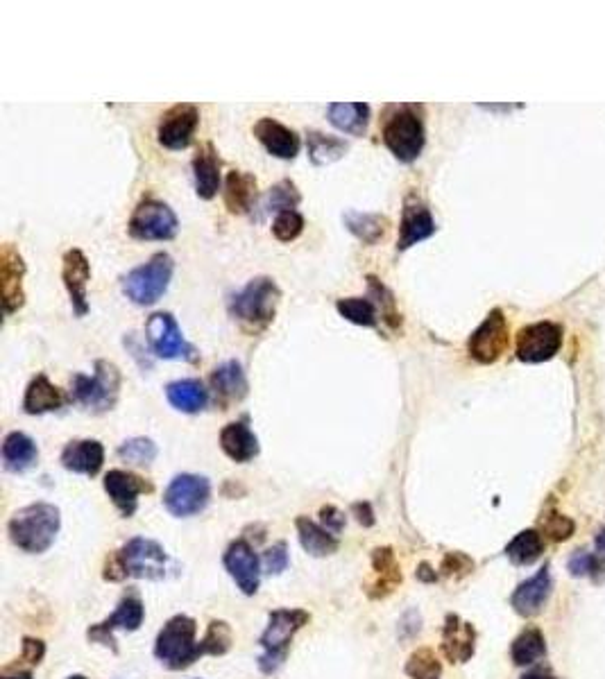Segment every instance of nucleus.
<instances>
[{
  "instance_id": "nucleus-8",
  "label": "nucleus",
  "mask_w": 605,
  "mask_h": 679,
  "mask_svg": "<svg viewBox=\"0 0 605 679\" xmlns=\"http://www.w3.org/2000/svg\"><path fill=\"white\" fill-rule=\"evenodd\" d=\"M180 229L175 211L166 202L146 197L136 204L127 231L134 240H173Z\"/></svg>"
},
{
  "instance_id": "nucleus-25",
  "label": "nucleus",
  "mask_w": 605,
  "mask_h": 679,
  "mask_svg": "<svg viewBox=\"0 0 605 679\" xmlns=\"http://www.w3.org/2000/svg\"><path fill=\"white\" fill-rule=\"evenodd\" d=\"M549 593H551V573H549V566H542V569L535 573L531 580L519 584L513 593V598H510V603H513L515 612L519 616L531 618L542 612Z\"/></svg>"
},
{
  "instance_id": "nucleus-26",
  "label": "nucleus",
  "mask_w": 605,
  "mask_h": 679,
  "mask_svg": "<svg viewBox=\"0 0 605 679\" xmlns=\"http://www.w3.org/2000/svg\"><path fill=\"white\" fill-rule=\"evenodd\" d=\"M220 449L238 464L254 460L261 451L259 437L247 426V417L241 421H232L220 431Z\"/></svg>"
},
{
  "instance_id": "nucleus-21",
  "label": "nucleus",
  "mask_w": 605,
  "mask_h": 679,
  "mask_svg": "<svg viewBox=\"0 0 605 679\" xmlns=\"http://www.w3.org/2000/svg\"><path fill=\"white\" fill-rule=\"evenodd\" d=\"M402 566H399L395 550L390 546L372 550V578L365 584L370 600H383L402 584Z\"/></svg>"
},
{
  "instance_id": "nucleus-15",
  "label": "nucleus",
  "mask_w": 605,
  "mask_h": 679,
  "mask_svg": "<svg viewBox=\"0 0 605 679\" xmlns=\"http://www.w3.org/2000/svg\"><path fill=\"white\" fill-rule=\"evenodd\" d=\"M200 125V109L195 105H175L170 107L159 120L157 139L166 150H186L195 139Z\"/></svg>"
},
{
  "instance_id": "nucleus-3",
  "label": "nucleus",
  "mask_w": 605,
  "mask_h": 679,
  "mask_svg": "<svg viewBox=\"0 0 605 679\" xmlns=\"http://www.w3.org/2000/svg\"><path fill=\"white\" fill-rule=\"evenodd\" d=\"M311 614L304 609H275L268 616V627L263 630L259 646L263 648V655L259 657L261 673L272 675L284 666L288 648L295 639V634L309 625Z\"/></svg>"
},
{
  "instance_id": "nucleus-49",
  "label": "nucleus",
  "mask_w": 605,
  "mask_h": 679,
  "mask_svg": "<svg viewBox=\"0 0 605 679\" xmlns=\"http://www.w3.org/2000/svg\"><path fill=\"white\" fill-rule=\"evenodd\" d=\"M46 657V643L41 639H32V636H25L23 639V652H21V664L28 666H39Z\"/></svg>"
},
{
  "instance_id": "nucleus-13",
  "label": "nucleus",
  "mask_w": 605,
  "mask_h": 679,
  "mask_svg": "<svg viewBox=\"0 0 605 679\" xmlns=\"http://www.w3.org/2000/svg\"><path fill=\"white\" fill-rule=\"evenodd\" d=\"M143 618H146V607H143L141 598L136 596V593H127V596H123L121 603H118L116 612L109 618H105L102 623L91 625L87 630V636H89V641L102 643V646L112 648L114 655H118L114 632L116 630L136 632L141 627Z\"/></svg>"
},
{
  "instance_id": "nucleus-20",
  "label": "nucleus",
  "mask_w": 605,
  "mask_h": 679,
  "mask_svg": "<svg viewBox=\"0 0 605 679\" xmlns=\"http://www.w3.org/2000/svg\"><path fill=\"white\" fill-rule=\"evenodd\" d=\"M433 234H436V220H433L429 206L417 200V197L413 195L406 197L402 222H399V238H397L399 252H406V249L422 243V240L431 238Z\"/></svg>"
},
{
  "instance_id": "nucleus-11",
  "label": "nucleus",
  "mask_w": 605,
  "mask_h": 679,
  "mask_svg": "<svg viewBox=\"0 0 605 679\" xmlns=\"http://www.w3.org/2000/svg\"><path fill=\"white\" fill-rule=\"evenodd\" d=\"M211 483L198 474H180L170 480L164 492V505L173 517H193L209 505Z\"/></svg>"
},
{
  "instance_id": "nucleus-10",
  "label": "nucleus",
  "mask_w": 605,
  "mask_h": 679,
  "mask_svg": "<svg viewBox=\"0 0 605 679\" xmlns=\"http://www.w3.org/2000/svg\"><path fill=\"white\" fill-rule=\"evenodd\" d=\"M125 573L139 580H164L168 555L161 544L146 537H134L118 550Z\"/></svg>"
},
{
  "instance_id": "nucleus-47",
  "label": "nucleus",
  "mask_w": 605,
  "mask_h": 679,
  "mask_svg": "<svg viewBox=\"0 0 605 679\" xmlns=\"http://www.w3.org/2000/svg\"><path fill=\"white\" fill-rule=\"evenodd\" d=\"M569 569L576 575V578H592V575L605 571V566L601 564V560L592 553H576L572 560H569Z\"/></svg>"
},
{
  "instance_id": "nucleus-33",
  "label": "nucleus",
  "mask_w": 605,
  "mask_h": 679,
  "mask_svg": "<svg viewBox=\"0 0 605 679\" xmlns=\"http://www.w3.org/2000/svg\"><path fill=\"white\" fill-rule=\"evenodd\" d=\"M39 460V449L32 437L14 431L5 437L3 442V464L10 474H23L32 469Z\"/></svg>"
},
{
  "instance_id": "nucleus-54",
  "label": "nucleus",
  "mask_w": 605,
  "mask_h": 679,
  "mask_svg": "<svg viewBox=\"0 0 605 679\" xmlns=\"http://www.w3.org/2000/svg\"><path fill=\"white\" fill-rule=\"evenodd\" d=\"M0 679H32V670L21 668V664L19 666H5L3 673H0Z\"/></svg>"
},
{
  "instance_id": "nucleus-45",
  "label": "nucleus",
  "mask_w": 605,
  "mask_h": 679,
  "mask_svg": "<svg viewBox=\"0 0 605 679\" xmlns=\"http://www.w3.org/2000/svg\"><path fill=\"white\" fill-rule=\"evenodd\" d=\"M370 281V292L374 297H377V308L381 311V317L386 320L393 329H397L399 324H402V315L397 313V302H395V297H393V292H390L386 286L379 279H374V277H368Z\"/></svg>"
},
{
  "instance_id": "nucleus-35",
  "label": "nucleus",
  "mask_w": 605,
  "mask_h": 679,
  "mask_svg": "<svg viewBox=\"0 0 605 679\" xmlns=\"http://www.w3.org/2000/svg\"><path fill=\"white\" fill-rule=\"evenodd\" d=\"M306 148H309V159L313 166H329L338 159H343L349 145L340 136L322 134V132H306Z\"/></svg>"
},
{
  "instance_id": "nucleus-57",
  "label": "nucleus",
  "mask_w": 605,
  "mask_h": 679,
  "mask_svg": "<svg viewBox=\"0 0 605 679\" xmlns=\"http://www.w3.org/2000/svg\"><path fill=\"white\" fill-rule=\"evenodd\" d=\"M596 546H599V550H601V553H605V530L601 532V535H599V537H596Z\"/></svg>"
},
{
  "instance_id": "nucleus-31",
  "label": "nucleus",
  "mask_w": 605,
  "mask_h": 679,
  "mask_svg": "<svg viewBox=\"0 0 605 679\" xmlns=\"http://www.w3.org/2000/svg\"><path fill=\"white\" fill-rule=\"evenodd\" d=\"M166 399L170 406L186 415H195L207 408L209 403V390L204 388V383L198 378H182V381H173L166 385Z\"/></svg>"
},
{
  "instance_id": "nucleus-55",
  "label": "nucleus",
  "mask_w": 605,
  "mask_h": 679,
  "mask_svg": "<svg viewBox=\"0 0 605 679\" xmlns=\"http://www.w3.org/2000/svg\"><path fill=\"white\" fill-rule=\"evenodd\" d=\"M417 578H420L422 582H436L438 580V575L436 573H431V566L429 564H420V571H417Z\"/></svg>"
},
{
  "instance_id": "nucleus-39",
  "label": "nucleus",
  "mask_w": 605,
  "mask_h": 679,
  "mask_svg": "<svg viewBox=\"0 0 605 679\" xmlns=\"http://www.w3.org/2000/svg\"><path fill=\"white\" fill-rule=\"evenodd\" d=\"M302 202V195L297 191V186L291 179H284L270 188V191L263 195V200L259 204V209L263 211V216H270V213H284V211H295L297 204Z\"/></svg>"
},
{
  "instance_id": "nucleus-9",
  "label": "nucleus",
  "mask_w": 605,
  "mask_h": 679,
  "mask_svg": "<svg viewBox=\"0 0 605 679\" xmlns=\"http://www.w3.org/2000/svg\"><path fill=\"white\" fill-rule=\"evenodd\" d=\"M146 338L150 349L159 358L186 360V363H195L198 360V351H195L191 342H186L180 324H177L170 313H155L148 317Z\"/></svg>"
},
{
  "instance_id": "nucleus-51",
  "label": "nucleus",
  "mask_w": 605,
  "mask_h": 679,
  "mask_svg": "<svg viewBox=\"0 0 605 679\" xmlns=\"http://www.w3.org/2000/svg\"><path fill=\"white\" fill-rule=\"evenodd\" d=\"M320 521H322V528H327L329 532L338 535V532L345 528L347 517L338 510L336 505H325V507H320Z\"/></svg>"
},
{
  "instance_id": "nucleus-6",
  "label": "nucleus",
  "mask_w": 605,
  "mask_h": 679,
  "mask_svg": "<svg viewBox=\"0 0 605 679\" xmlns=\"http://www.w3.org/2000/svg\"><path fill=\"white\" fill-rule=\"evenodd\" d=\"M121 369L109 360H96L93 376L75 374L71 378V397L91 412H107L116 406L118 392H121Z\"/></svg>"
},
{
  "instance_id": "nucleus-12",
  "label": "nucleus",
  "mask_w": 605,
  "mask_h": 679,
  "mask_svg": "<svg viewBox=\"0 0 605 679\" xmlns=\"http://www.w3.org/2000/svg\"><path fill=\"white\" fill-rule=\"evenodd\" d=\"M510 335H508V322L504 313L499 308L488 313V317L481 322L479 329L470 335V342H467V351L470 356L481 365H492L497 363L501 354L508 349Z\"/></svg>"
},
{
  "instance_id": "nucleus-40",
  "label": "nucleus",
  "mask_w": 605,
  "mask_h": 679,
  "mask_svg": "<svg viewBox=\"0 0 605 679\" xmlns=\"http://www.w3.org/2000/svg\"><path fill=\"white\" fill-rule=\"evenodd\" d=\"M336 311L340 317H345L347 322L368 326V329H377L379 326V308L368 297H347L338 299Z\"/></svg>"
},
{
  "instance_id": "nucleus-22",
  "label": "nucleus",
  "mask_w": 605,
  "mask_h": 679,
  "mask_svg": "<svg viewBox=\"0 0 605 679\" xmlns=\"http://www.w3.org/2000/svg\"><path fill=\"white\" fill-rule=\"evenodd\" d=\"M252 132L254 136H257L263 148L272 154V157L288 161L300 154V148H302L300 136H297L291 127L281 125L275 118H268V116L259 118L257 123H254Z\"/></svg>"
},
{
  "instance_id": "nucleus-46",
  "label": "nucleus",
  "mask_w": 605,
  "mask_h": 679,
  "mask_svg": "<svg viewBox=\"0 0 605 679\" xmlns=\"http://www.w3.org/2000/svg\"><path fill=\"white\" fill-rule=\"evenodd\" d=\"M288 564H291V555H288L286 541H277L275 546H270L263 553V569L268 575H281L288 569Z\"/></svg>"
},
{
  "instance_id": "nucleus-16",
  "label": "nucleus",
  "mask_w": 605,
  "mask_h": 679,
  "mask_svg": "<svg viewBox=\"0 0 605 679\" xmlns=\"http://www.w3.org/2000/svg\"><path fill=\"white\" fill-rule=\"evenodd\" d=\"M223 564L245 596H254L261 584V562L245 539H236L225 550Z\"/></svg>"
},
{
  "instance_id": "nucleus-50",
  "label": "nucleus",
  "mask_w": 605,
  "mask_h": 679,
  "mask_svg": "<svg viewBox=\"0 0 605 679\" xmlns=\"http://www.w3.org/2000/svg\"><path fill=\"white\" fill-rule=\"evenodd\" d=\"M474 569V562L463 553H449L442 562L440 571L445 575H467Z\"/></svg>"
},
{
  "instance_id": "nucleus-34",
  "label": "nucleus",
  "mask_w": 605,
  "mask_h": 679,
  "mask_svg": "<svg viewBox=\"0 0 605 679\" xmlns=\"http://www.w3.org/2000/svg\"><path fill=\"white\" fill-rule=\"evenodd\" d=\"M295 528H297V535H300L302 548L313 557L334 555L340 546V541L334 532H329L327 528H322L320 523H315L311 519L297 517Z\"/></svg>"
},
{
  "instance_id": "nucleus-44",
  "label": "nucleus",
  "mask_w": 605,
  "mask_h": 679,
  "mask_svg": "<svg viewBox=\"0 0 605 679\" xmlns=\"http://www.w3.org/2000/svg\"><path fill=\"white\" fill-rule=\"evenodd\" d=\"M304 225L306 222L300 211H284L272 222V234H275L279 243H293L295 238L302 236Z\"/></svg>"
},
{
  "instance_id": "nucleus-53",
  "label": "nucleus",
  "mask_w": 605,
  "mask_h": 679,
  "mask_svg": "<svg viewBox=\"0 0 605 679\" xmlns=\"http://www.w3.org/2000/svg\"><path fill=\"white\" fill-rule=\"evenodd\" d=\"M352 512L356 514V521L361 523L365 528H372L374 526V512H372V505L370 503H354L352 505Z\"/></svg>"
},
{
  "instance_id": "nucleus-14",
  "label": "nucleus",
  "mask_w": 605,
  "mask_h": 679,
  "mask_svg": "<svg viewBox=\"0 0 605 679\" xmlns=\"http://www.w3.org/2000/svg\"><path fill=\"white\" fill-rule=\"evenodd\" d=\"M562 347V329L553 322H538L524 326L517 333V358L522 363L538 365L544 360H551Z\"/></svg>"
},
{
  "instance_id": "nucleus-52",
  "label": "nucleus",
  "mask_w": 605,
  "mask_h": 679,
  "mask_svg": "<svg viewBox=\"0 0 605 679\" xmlns=\"http://www.w3.org/2000/svg\"><path fill=\"white\" fill-rule=\"evenodd\" d=\"M102 578H105L107 582H121V580L127 578L125 566L121 562V555H118V550H116V553H109L107 562H105V573H102Z\"/></svg>"
},
{
  "instance_id": "nucleus-1",
  "label": "nucleus",
  "mask_w": 605,
  "mask_h": 679,
  "mask_svg": "<svg viewBox=\"0 0 605 679\" xmlns=\"http://www.w3.org/2000/svg\"><path fill=\"white\" fill-rule=\"evenodd\" d=\"M59 526H62L59 507L50 503H34L16 512L7 530H10V539L16 548L39 555L55 544Z\"/></svg>"
},
{
  "instance_id": "nucleus-24",
  "label": "nucleus",
  "mask_w": 605,
  "mask_h": 679,
  "mask_svg": "<svg viewBox=\"0 0 605 679\" xmlns=\"http://www.w3.org/2000/svg\"><path fill=\"white\" fill-rule=\"evenodd\" d=\"M105 464V446L98 440L68 442L62 451V467L82 476H98Z\"/></svg>"
},
{
  "instance_id": "nucleus-56",
  "label": "nucleus",
  "mask_w": 605,
  "mask_h": 679,
  "mask_svg": "<svg viewBox=\"0 0 605 679\" xmlns=\"http://www.w3.org/2000/svg\"><path fill=\"white\" fill-rule=\"evenodd\" d=\"M522 679H556L551 673H547V670H533V673H528L524 675Z\"/></svg>"
},
{
  "instance_id": "nucleus-27",
  "label": "nucleus",
  "mask_w": 605,
  "mask_h": 679,
  "mask_svg": "<svg viewBox=\"0 0 605 679\" xmlns=\"http://www.w3.org/2000/svg\"><path fill=\"white\" fill-rule=\"evenodd\" d=\"M211 390L216 392V397L220 401V406H227L232 401H241L247 397V376L243 372V365L236 363V360H229V363L216 367L211 372Z\"/></svg>"
},
{
  "instance_id": "nucleus-2",
  "label": "nucleus",
  "mask_w": 605,
  "mask_h": 679,
  "mask_svg": "<svg viewBox=\"0 0 605 679\" xmlns=\"http://www.w3.org/2000/svg\"><path fill=\"white\" fill-rule=\"evenodd\" d=\"M281 290L270 277H257L247 281L243 290L229 299V315L247 331H263L275 320Z\"/></svg>"
},
{
  "instance_id": "nucleus-43",
  "label": "nucleus",
  "mask_w": 605,
  "mask_h": 679,
  "mask_svg": "<svg viewBox=\"0 0 605 679\" xmlns=\"http://www.w3.org/2000/svg\"><path fill=\"white\" fill-rule=\"evenodd\" d=\"M157 444L150 440V437H134V440H127L118 449V458L136 464V467H148V464L155 462L157 458Z\"/></svg>"
},
{
  "instance_id": "nucleus-38",
  "label": "nucleus",
  "mask_w": 605,
  "mask_h": 679,
  "mask_svg": "<svg viewBox=\"0 0 605 679\" xmlns=\"http://www.w3.org/2000/svg\"><path fill=\"white\" fill-rule=\"evenodd\" d=\"M544 655H547V641H544V634L538 627H528L510 646V657L517 666H531Z\"/></svg>"
},
{
  "instance_id": "nucleus-19",
  "label": "nucleus",
  "mask_w": 605,
  "mask_h": 679,
  "mask_svg": "<svg viewBox=\"0 0 605 679\" xmlns=\"http://www.w3.org/2000/svg\"><path fill=\"white\" fill-rule=\"evenodd\" d=\"M62 279L64 286L68 290V297H71L73 311L78 317H84L89 313V297L87 288L91 281V263L87 256H84L82 249H68L62 261Z\"/></svg>"
},
{
  "instance_id": "nucleus-29",
  "label": "nucleus",
  "mask_w": 605,
  "mask_h": 679,
  "mask_svg": "<svg viewBox=\"0 0 605 679\" xmlns=\"http://www.w3.org/2000/svg\"><path fill=\"white\" fill-rule=\"evenodd\" d=\"M66 403L64 392L57 388L55 383H50L46 374H37L25 388L23 397V410L28 415H44V412H55Z\"/></svg>"
},
{
  "instance_id": "nucleus-23",
  "label": "nucleus",
  "mask_w": 605,
  "mask_h": 679,
  "mask_svg": "<svg viewBox=\"0 0 605 679\" xmlns=\"http://www.w3.org/2000/svg\"><path fill=\"white\" fill-rule=\"evenodd\" d=\"M476 648V630L472 623L463 621L456 614H449L445 618V627H442V655H445L451 664H465L474 657Z\"/></svg>"
},
{
  "instance_id": "nucleus-58",
  "label": "nucleus",
  "mask_w": 605,
  "mask_h": 679,
  "mask_svg": "<svg viewBox=\"0 0 605 679\" xmlns=\"http://www.w3.org/2000/svg\"><path fill=\"white\" fill-rule=\"evenodd\" d=\"M68 679H87L84 675H73V677H68Z\"/></svg>"
},
{
  "instance_id": "nucleus-28",
  "label": "nucleus",
  "mask_w": 605,
  "mask_h": 679,
  "mask_svg": "<svg viewBox=\"0 0 605 679\" xmlns=\"http://www.w3.org/2000/svg\"><path fill=\"white\" fill-rule=\"evenodd\" d=\"M195 193L200 200H213L220 191V159L211 143H204L193 157Z\"/></svg>"
},
{
  "instance_id": "nucleus-30",
  "label": "nucleus",
  "mask_w": 605,
  "mask_h": 679,
  "mask_svg": "<svg viewBox=\"0 0 605 679\" xmlns=\"http://www.w3.org/2000/svg\"><path fill=\"white\" fill-rule=\"evenodd\" d=\"M225 206L234 216L257 209V177L234 170L225 179Z\"/></svg>"
},
{
  "instance_id": "nucleus-32",
  "label": "nucleus",
  "mask_w": 605,
  "mask_h": 679,
  "mask_svg": "<svg viewBox=\"0 0 605 679\" xmlns=\"http://www.w3.org/2000/svg\"><path fill=\"white\" fill-rule=\"evenodd\" d=\"M329 123L349 136H365L370 125V107L365 102H334L327 107Z\"/></svg>"
},
{
  "instance_id": "nucleus-18",
  "label": "nucleus",
  "mask_w": 605,
  "mask_h": 679,
  "mask_svg": "<svg viewBox=\"0 0 605 679\" xmlns=\"http://www.w3.org/2000/svg\"><path fill=\"white\" fill-rule=\"evenodd\" d=\"M102 485H105V492L109 494V498H112V503L118 507V512H121L125 519H130L136 512L141 494L155 492V485L148 483V480H143L141 476L132 474V471H123V469L109 471Z\"/></svg>"
},
{
  "instance_id": "nucleus-17",
  "label": "nucleus",
  "mask_w": 605,
  "mask_h": 679,
  "mask_svg": "<svg viewBox=\"0 0 605 679\" xmlns=\"http://www.w3.org/2000/svg\"><path fill=\"white\" fill-rule=\"evenodd\" d=\"M23 277L25 263L19 249L12 243L3 245V252H0V295H3V313L7 317L25 304Z\"/></svg>"
},
{
  "instance_id": "nucleus-7",
  "label": "nucleus",
  "mask_w": 605,
  "mask_h": 679,
  "mask_svg": "<svg viewBox=\"0 0 605 679\" xmlns=\"http://www.w3.org/2000/svg\"><path fill=\"white\" fill-rule=\"evenodd\" d=\"M175 272L173 256L159 252L148 263L139 265L123 277V292L136 306H152L166 295Z\"/></svg>"
},
{
  "instance_id": "nucleus-4",
  "label": "nucleus",
  "mask_w": 605,
  "mask_h": 679,
  "mask_svg": "<svg viewBox=\"0 0 605 679\" xmlns=\"http://www.w3.org/2000/svg\"><path fill=\"white\" fill-rule=\"evenodd\" d=\"M198 634V623L195 618L186 614H177L161 627L155 641V657L170 670H184L193 666L195 661L204 657Z\"/></svg>"
},
{
  "instance_id": "nucleus-5",
  "label": "nucleus",
  "mask_w": 605,
  "mask_h": 679,
  "mask_svg": "<svg viewBox=\"0 0 605 679\" xmlns=\"http://www.w3.org/2000/svg\"><path fill=\"white\" fill-rule=\"evenodd\" d=\"M381 139L386 148L395 154L397 161L413 163L424 150L426 132L424 120L415 105L390 107L386 120H383Z\"/></svg>"
},
{
  "instance_id": "nucleus-36",
  "label": "nucleus",
  "mask_w": 605,
  "mask_h": 679,
  "mask_svg": "<svg viewBox=\"0 0 605 679\" xmlns=\"http://www.w3.org/2000/svg\"><path fill=\"white\" fill-rule=\"evenodd\" d=\"M343 218H345L347 229L352 231L356 238L363 240L365 245H377L388 231V218L379 216V213L347 211Z\"/></svg>"
},
{
  "instance_id": "nucleus-42",
  "label": "nucleus",
  "mask_w": 605,
  "mask_h": 679,
  "mask_svg": "<svg viewBox=\"0 0 605 679\" xmlns=\"http://www.w3.org/2000/svg\"><path fill=\"white\" fill-rule=\"evenodd\" d=\"M232 641H234L232 627L225 621H211L207 627V634H204V639L200 641V646L204 655L223 657L232 650Z\"/></svg>"
},
{
  "instance_id": "nucleus-41",
  "label": "nucleus",
  "mask_w": 605,
  "mask_h": 679,
  "mask_svg": "<svg viewBox=\"0 0 605 679\" xmlns=\"http://www.w3.org/2000/svg\"><path fill=\"white\" fill-rule=\"evenodd\" d=\"M404 670L411 679H440L442 664L431 648H420L408 657Z\"/></svg>"
},
{
  "instance_id": "nucleus-37",
  "label": "nucleus",
  "mask_w": 605,
  "mask_h": 679,
  "mask_svg": "<svg viewBox=\"0 0 605 679\" xmlns=\"http://www.w3.org/2000/svg\"><path fill=\"white\" fill-rule=\"evenodd\" d=\"M544 553V539L538 530H522L519 535L506 546L508 560L517 566L535 564Z\"/></svg>"
},
{
  "instance_id": "nucleus-48",
  "label": "nucleus",
  "mask_w": 605,
  "mask_h": 679,
  "mask_svg": "<svg viewBox=\"0 0 605 679\" xmlns=\"http://www.w3.org/2000/svg\"><path fill=\"white\" fill-rule=\"evenodd\" d=\"M544 530H547V537H551L553 541L569 539L574 532V521L562 517V514H549V517L544 519Z\"/></svg>"
}]
</instances>
